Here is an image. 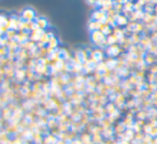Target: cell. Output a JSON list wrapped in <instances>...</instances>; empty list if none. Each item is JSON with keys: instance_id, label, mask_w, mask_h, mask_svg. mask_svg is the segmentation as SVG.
I'll use <instances>...</instances> for the list:
<instances>
[{"instance_id": "6da1fadb", "label": "cell", "mask_w": 157, "mask_h": 144, "mask_svg": "<svg viewBox=\"0 0 157 144\" xmlns=\"http://www.w3.org/2000/svg\"><path fill=\"white\" fill-rule=\"evenodd\" d=\"M23 17L26 18V20H33V17H35V12H33V10H24V12H23Z\"/></svg>"}, {"instance_id": "3957f363", "label": "cell", "mask_w": 157, "mask_h": 144, "mask_svg": "<svg viewBox=\"0 0 157 144\" xmlns=\"http://www.w3.org/2000/svg\"><path fill=\"white\" fill-rule=\"evenodd\" d=\"M7 24V20H6L5 16L0 15V26H2V25H6Z\"/></svg>"}, {"instance_id": "7a4b0ae2", "label": "cell", "mask_w": 157, "mask_h": 144, "mask_svg": "<svg viewBox=\"0 0 157 144\" xmlns=\"http://www.w3.org/2000/svg\"><path fill=\"white\" fill-rule=\"evenodd\" d=\"M101 40H103L102 33L99 32V31H95V32H93V41H94L95 43H98V42L101 41Z\"/></svg>"}]
</instances>
